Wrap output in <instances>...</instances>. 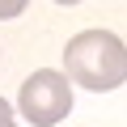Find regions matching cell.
I'll use <instances>...</instances> for the list:
<instances>
[{
  "label": "cell",
  "mask_w": 127,
  "mask_h": 127,
  "mask_svg": "<svg viewBox=\"0 0 127 127\" xmlns=\"http://www.w3.org/2000/svg\"><path fill=\"white\" fill-rule=\"evenodd\" d=\"M64 76L72 85H85L93 93L127 85V47L110 30H85L64 47Z\"/></svg>",
  "instance_id": "6da1fadb"
},
{
  "label": "cell",
  "mask_w": 127,
  "mask_h": 127,
  "mask_svg": "<svg viewBox=\"0 0 127 127\" xmlns=\"http://www.w3.org/2000/svg\"><path fill=\"white\" fill-rule=\"evenodd\" d=\"M68 110H72V81L64 76V72L38 68L21 85V114L34 127H51L59 119H68Z\"/></svg>",
  "instance_id": "7a4b0ae2"
},
{
  "label": "cell",
  "mask_w": 127,
  "mask_h": 127,
  "mask_svg": "<svg viewBox=\"0 0 127 127\" xmlns=\"http://www.w3.org/2000/svg\"><path fill=\"white\" fill-rule=\"evenodd\" d=\"M0 127H17V123H13V110H9L4 97H0Z\"/></svg>",
  "instance_id": "3957f363"
},
{
  "label": "cell",
  "mask_w": 127,
  "mask_h": 127,
  "mask_svg": "<svg viewBox=\"0 0 127 127\" xmlns=\"http://www.w3.org/2000/svg\"><path fill=\"white\" fill-rule=\"evenodd\" d=\"M26 4H21V0H9V4H0V17H17Z\"/></svg>",
  "instance_id": "277c9868"
}]
</instances>
